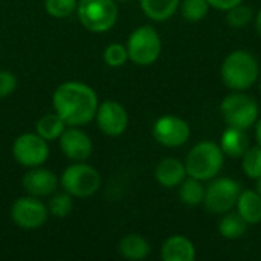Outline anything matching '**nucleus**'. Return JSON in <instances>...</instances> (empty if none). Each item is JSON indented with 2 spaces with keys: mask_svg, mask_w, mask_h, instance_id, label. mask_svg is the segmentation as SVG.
Here are the masks:
<instances>
[{
  "mask_svg": "<svg viewBox=\"0 0 261 261\" xmlns=\"http://www.w3.org/2000/svg\"><path fill=\"white\" fill-rule=\"evenodd\" d=\"M142 12L153 21H167L179 9L180 0H139Z\"/></svg>",
  "mask_w": 261,
  "mask_h": 261,
  "instance_id": "19",
  "label": "nucleus"
},
{
  "mask_svg": "<svg viewBox=\"0 0 261 261\" xmlns=\"http://www.w3.org/2000/svg\"><path fill=\"white\" fill-rule=\"evenodd\" d=\"M240 159H242V170H243V174H245L248 179H251V180H257L261 176L260 145L249 147Z\"/></svg>",
  "mask_w": 261,
  "mask_h": 261,
  "instance_id": "25",
  "label": "nucleus"
},
{
  "mask_svg": "<svg viewBox=\"0 0 261 261\" xmlns=\"http://www.w3.org/2000/svg\"><path fill=\"white\" fill-rule=\"evenodd\" d=\"M225 14H226V23L231 28H234V29H243V28H246L248 24H251L254 21V17H255L252 8H249L245 3H240V5L232 6Z\"/></svg>",
  "mask_w": 261,
  "mask_h": 261,
  "instance_id": "26",
  "label": "nucleus"
},
{
  "mask_svg": "<svg viewBox=\"0 0 261 261\" xmlns=\"http://www.w3.org/2000/svg\"><path fill=\"white\" fill-rule=\"evenodd\" d=\"M220 116L228 127L242 130L254 128L260 118V106L257 99L246 92H231L220 102Z\"/></svg>",
  "mask_w": 261,
  "mask_h": 261,
  "instance_id": "4",
  "label": "nucleus"
},
{
  "mask_svg": "<svg viewBox=\"0 0 261 261\" xmlns=\"http://www.w3.org/2000/svg\"><path fill=\"white\" fill-rule=\"evenodd\" d=\"M153 138L158 144L167 148H177L185 145L191 138L190 124L176 115H164L158 118L151 128Z\"/></svg>",
  "mask_w": 261,
  "mask_h": 261,
  "instance_id": "9",
  "label": "nucleus"
},
{
  "mask_svg": "<svg viewBox=\"0 0 261 261\" xmlns=\"http://www.w3.org/2000/svg\"><path fill=\"white\" fill-rule=\"evenodd\" d=\"M66 127L67 125L64 124V121L57 113H46L37 121L35 133L40 135L47 142H50V141H57L63 135Z\"/></svg>",
  "mask_w": 261,
  "mask_h": 261,
  "instance_id": "23",
  "label": "nucleus"
},
{
  "mask_svg": "<svg viewBox=\"0 0 261 261\" xmlns=\"http://www.w3.org/2000/svg\"><path fill=\"white\" fill-rule=\"evenodd\" d=\"M255 190H257V191L261 194V176L257 179V180H255Z\"/></svg>",
  "mask_w": 261,
  "mask_h": 261,
  "instance_id": "34",
  "label": "nucleus"
},
{
  "mask_svg": "<svg viewBox=\"0 0 261 261\" xmlns=\"http://www.w3.org/2000/svg\"><path fill=\"white\" fill-rule=\"evenodd\" d=\"M55 113L69 127H81L95 119L98 110V96L95 90L80 81H66L60 84L52 96Z\"/></svg>",
  "mask_w": 261,
  "mask_h": 261,
  "instance_id": "1",
  "label": "nucleus"
},
{
  "mask_svg": "<svg viewBox=\"0 0 261 261\" xmlns=\"http://www.w3.org/2000/svg\"><path fill=\"white\" fill-rule=\"evenodd\" d=\"M254 23H255V31H257L258 37L261 38V8L257 11V14L254 17Z\"/></svg>",
  "mask_w": 261,
  "mask_h": 261,
  "instance_id": "33",
  "label": "nucleus"
},
{
  "mask_svg": "<svg viewBox=\"0 0 261 261\" xmlns=\"http://www.w3.org/2000/svg\"><path fill=\"white\" fill-rule=\"evenodd\" d=\"M21 185L29 196L49 197L57 191V188L60 185V179L50 170H46L41 167H34L24 174Z\"/></svg>",
  "mask_w": 261,
  "mask_h": 261,
  "instance_id": "14",
  "label": "nucleus"
},
{
  "mask_svg": "<svg viewBox=\"0 0 261 261\" xmlns=\"http://www.w3.org/2000/svg\"><path fill=\"white\" fill-rule=\"evenodd\" d=\"M76 14L87 31L102 34L115 26L119 11L116 0H80Z\"/></svg>",
  "mask_w": 261,
  "mask_h": 261,
  "instance_id": "5",
  "label": "nucleus"
},
{
  "mask_svg": "<svg viewBox=\"0 0 261 261\" xmlns=\"http://www.w3.org/2000/svg\"><path fill=\"white\" fill-rule=\"evenodd\" d=\"M211 6L208 5L206 0H180V5H179V11L184 20L190 23L202 21L208 15Z\"/></svg>",
  "mask_w": 261,
  "mask_h": 261,
  "instance_id": "24",
  "label": "nucleus"
},
{
  "mask_svg": "<svg viewBox=\"0 0 261 261\" xmlns=\"http://www.w3.org/2000/svg\"><path fill=\"white\" fill-rule=\"evenodd\" d=\"M78 0H44L46 12L54 18H66L76 11Z\"/></svg>",
  "mask_w": 261,
  "mask_h": 261,
  "instance_id": "28",
  "label": "nucleus"
},
{
  "mask_svg": "<svg viewBox=\"0 0 261 261\" xmlns=\"http://www.w3.org/2000/svg\"><path fill=\"white\" fill-rule=\"evenodd\" d=\"M49 217L47 205H44L40 197L24 196L18 197L11 206V219L21 229H38Z\"/></svg>",
  "mask_w": 261,
  "mask_h": 261,
  "instance_id": "11",
  "label": "nucleus"
},
{
  "mask_svg": "<svg viewBox=\"0 0 261 261\" xmlns=\"http://www.w3.org/2000/svg\"><path fill=\"white\" fill-rule=\"evenodd\" d=\"M208 5L216 9V11H220V12H226L228 9H231L232 6L236 5H240L243 3L245 0H206Z\"/></svg>",
  "mask_w": 261,
  "mask_h": 261,
  "instance_id": "31",
  "label": "nucleus"
},
{
  "mask_svg": "<svg viewBox=\"0 0 261 261\" xmlns=\"http://www.w3.org/2000/svg\"><path fill=\"white\" fill-rule=\"evenodd\" d=\"M260 78V63L246 49L229 52L220 66V80L231 92H246Z\"/></svg>",
  "mask_w": 261,
  "mask_h": 261,
  "instance_id": "2",
  "label": "nucleus"
},
{
  "mask_svg": "<svg viewBox=\"0 0 261 261\" xmlns=\"http://www.w3.org/2000/svg\"><path fill=\"white\" fill-rule=\"evenodd\" d=\"M95 119L99 130L112 138L121 136L128 127V113L125 107L113 99H107L98 104Z\"/></svg>",
  "mask_w": 261,
  "mask_h": 261,
  "instance_id": "12",
  "label": "nucleus"
},
{
  "mask_svg": "<svg viewBox=\"0 0 261 261\" xmlns=\"http://www.w3.org/2000/svg\"><path fill=\"white\" fill-rule=\"evenodd\" d=\"M17 87V78L12 72L0 70V98H6L14 93Z\"/></svg>",
  "mask_w": 261,
  "mask_h": 261,
  "instance_id": "30",
  "label": "nucleus"
},
{
  "mask_svg": "<svg viewBox=\"0 0 261 261\" xmlns=\"http://www.w3.org/2000/svg\"><path fill=\"white\" fill-rule=\"evenodd\" d=\"M118 2H130V0H118Z\"/></svg>",
  "mask_w": 261,
  "mask_h": 261,
  "instance_id": "36",
  "label": "nucleus"
},
{
  "mask_svg": "<svg viewBox=\"0 0 261 261\" xmlns=\"http://www.w3.org/2000/svg\"><path fill=\"white\" fill-rule=\"evenodd\" d=\"M60 184L72 197H90L101 188V174L89 164L75 162L63 171Z\"/></svg>",
  "mask_w": 261,
  "mask_h": 261,
  "instance_id": "7",
  "label": "nucleus"
},
{
  "mask_svg": "<svg viewBox=\"0 0 261 261\" xmlns=\"http://www.w3.org/2000/svg\"><path fill=\"white\" fill-rule=\"evenodd\" d=\"M119 254L132 261L145 260L150 255V243L139 234H128L121 239L119 246H118Z\"/></svg>",
  "mask_w": 261,
  "mask_h": 261,
  "instance_id": "20",
  "label": "nucleus"
},
{
  "mask_svg": "<svg viewBox=\"0 0 261 261\" xmlns=\"http://www.w3.org/2000/svg\"><path fill=\"white\" fill-rule=\"evenodd\" d=\"M104 63L110 67H121L128 61L127 47L121 43H112L104 49Z\"/></svg>",
  "mask_w": 261,
  "mask_h": 261,
  "instance_id": "29",
  "label": "nucleus"
},
{
  "mask_svg": "<svg viewBox=\"0 0 261 261\" xmlns=\"http://www.w3.org/2000/svg\"><path fill=\"white\" fill-rule=\"evenodd\" d=\"M225 154L217 142L213 141H200L191 147L185 158V168L190 177L199 179L202 182H210L216 176L220 174Z\"/></svg>",
  "mask_w": 261,
  "mask_h": 261,
  "instance_id": "3",
  "label": "nucleus"
},
{
  "mask_svg": "<svg viewBox=\"0 0 261 261\" xmlns=\"http://www.w3.org/2000/svg\"><path fill=\"white\" fill-rule=\"evenodd\" d=\"M187 176L185 164L176 158H165L154 168V179L164 188H177Z\"/></svg>",
  "mask_w": 261,
  "mask_h": 261,
  "instance_id": "16",
  "label": "nucleus"
},
{
  "mask_svg": "<svg viewBox=\"0 0 261 261\" xmlns=\"http://www.w3.org/2000/svg\"><path fill=\"white\" fill-rule=\"evenodd\" d=\"M254 136H255L257 145L261 147V116L258 118V121L255 122V125H254Z\"/></svg>",
  "mask_w": 261,
  "mask_h": 261,
  "instance_id": "32",
  "label": "nucleus"
},
{
  "mask_svg": "<svg viewBox=\"0 0 261 261\" xmlns=\"http://www.w3.org/2000/svg\"><path fill=\"white\" fill-rule=\"evenodd\" d=\"M47 210H49V214L54 216V217H60V219L67 217L73 210L72 196L69 193H66V191L52 196L49 203H47Z\"/></svg>",
  "mask_w": 261,
  "mask_h": 261,
  "instance_id": "27",
  "label": "nucleus"
},
{
  "mask_svg": "<svg viewBox=\"0 0 261 261\" xmlns=\"http://www.w3.org/2000/svg\"><path fill=\"white\" fill-rule=\"evenodd\" d=\"M248 223L240 217L237 211H228L222 214V219L219 222V234L225 240H239L246 234Z\"/></svg>",
  "mask_w": 261,
  "mask_h": 261,
  "instance_id": "21",
  "label": "nucleus"
},
{
  "mask_svg": "<svg viewBox=\"0 0 261 261\" xmlns=\"http://www.w3.org/2000/svg\"><path fill=\"white\" fill-rule=\"evenodd\" d=\"M12 156L21 167H41L49 158L47 141L37 133H23L12 144Z\"/></svg>",
  "mask_w": 261,
  "mask_h": 261,
  "instance_id": "10",
  "label": "nucleus"
},
{
  "mask_svg": "<svg viewBox=\"0 0 261 261\" xmlns=\"http://www.w3.org/2000/svg\"><path fill=\"white\" fill-rule=\"evenodd\" d=\"M196 257V246L187 236L174 234L162 243L161 258L164 261H194Z\"/></svg>",
  "mask_w": 261,
  "mask_h": 261,
  "instance_id": "15",
  "label": "nucleus"
},
{
  "mask_svg": "<svg viewBox=\"0 0 261 261\" xmlns=\"http://www.w3.org/2000/svg\"><path fill=\"white\" fill-rule=\"evenodd\" d=\"M203 184L205 182H202L199 179L187 176L184 179V182L177 187L180 202L191 208L203 205V199H205V185Z\"/></svg>",
  "mask_w": 261,
  "mask_h": 261,
  "instance_id": "22",
  "label": "nucleus"
},
{
  "mask_svg": "<svg viewBox=\"0 0 261 261\" xmlns=\"http://www.w3.org/2000/svg\"><path fill=\"white\" fill-rule=\"evenodd\" d=\"M128 60L138 66H150L158 61L162 52V40L159 32L148 24L136 28L127 40Z\"/></svg>",
  "mask_w": 261,
  "mask_h": 261,
  "instance_id": "6",
  "label": "nucleus"
},
{
  "mask_svg": "<svg viewBox=\"0 0 261 261\" xmlns=\"http://www.w3.org/2000/svg\"><path fill=\"white\" fill-rule=\"evenodd\" d=\"M242 193V185L228 176H216L205 187L203 206L211 214L222 216L236 210L237 199Z\"/></svg>",
  "mask_w": 261,
  "mask_h": 261,
  "instance_id": "8",
  "label": "nucleus"
},
{
  "mask_svg": "<svg viewBox=\"0 0 261 261\" xmlns=\"http://www.w3.org/2000/svg\"><path fill=\"white\" fill-rule=\"evenodd\" d=\"M219 145H220L223 154L226 158H232V159L242 158L245 154V151L251 147L248 132L242 130V128H236V127L225 128V132L220 136Z\"/></svg>",
  "mask_w": 261,
  "mask_h": 261,
  "instance_id": "17",
  "label": "nucleus"
},
{
  "mask_svg": "<svg viewBox=\"0 0 261 261\" xmlns=\"http://www.w3.org/2000/svg\"><path fill=\"white\" fill-rule=\"evenodd\" d=\"M58 141L63 154L73 162H84L90 158L93 151L92 139L86 132H83L78 127L66 128L63 135L58 138Z\"/></svg>",
  "mask_w": 261,
  "mask_h": 261,
  "instance_id": "13",
  "label": "nucleus"
},
{
  "mask_svg": "<svg viewBox=\"0 0 261 261\" xmlns=\"http://www.w3.org/2000/svg\"><path fill=\"white\" fill-rule=\"evenodd\" d=\"M236 211L248 225H258L261 223V194L257 190H242Z\"/></svg>",
  "mask_w": 261,
  "mask_h": 261,
  "instance_id": "18",
  "label": "nucleus"
},
{
  "mask_svg": "<svg viewBox=\"0 0 261 261\" xmlns=\"http://www.w3.org/2000/svg\"><path fill=\"white\" fill-rule=\"evenodd\" d=\"M258 90H260V93H261V76L258 78Z\"/></svg>",
  "mask_w": 261,
  "mask_h": 261,
  "instance_id": "35",
  "label": "nucleus"
}]
</instances>
